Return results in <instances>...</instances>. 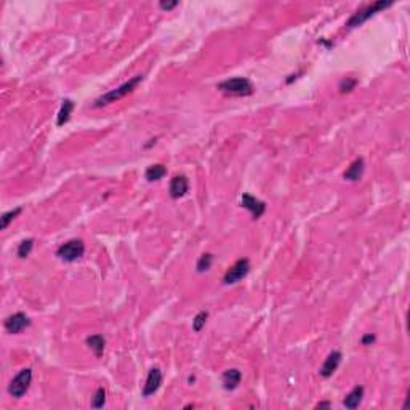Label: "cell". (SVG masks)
<instances>
[{"mask_svg": "<svg viewBox=\"0 0 410 410\" xmlns=\"http://www.w3.org/2000/svg\"><path fill=\"white\" fill-rule=\"evenodd\" d=\"M176 5H178V2H176V0H172V2H160V4H159V7H160L162 10H172V8H175Z\"/></svg>", "mask_w": 410, "mask_h": 410, "instance_id": "24", "label": "cell"}, {"mask_svg": "<svg viewBox=\"0 0 410 410\" xmlns=\"http://www.w3.org/2000/svg\"><path fill=\"white\" fill-rule=\"evenodd\" d=\"M242 207L247 208L249 212L253 215L255 220L260 218L266 212V204L263 201H260V199L250 196V194H243L242 196Z\"/></svg>", "mask_w": 410, "mask_h": 410, "instance_id": "8", "label": "cell"}, {"mask_svg": "<svg viewBox=\"0 0 410 410\" xmlns=\"http://www.w3.org/2000/svg\"><path fill=\"white\" fill-rule=\"evenodd\" d=\"M240 380H242V373L237 369H229L223 373V385L228 391L236 390L240 383Z\"/></svg>", "mask_w": 410, "mask_h": 410, "instance_id": "13", "label": "cell"}, {"mask_svg": "<svg viewBox=\"0 0 410 410\" xmlns=\"http://www.w3.org/2000/svg\"><path fill=\"white\" fill-rule=\"evenodd\" d=\"M32 247H34V239H26L19 243V247H18V257L19 258H26L29 257V253L32 250Z\"/></svg>", "mask_w": 410, "mask_h": 410, "instance_id": "20", "label": "cell"}, {"mask_svg": "<svg viewBox=\"0 0 410 410\" xmlns=\"http://www.w3.org/2000/svg\"><path fill=\"white\" fill-rule=\"evenodd\" d=\"M19 213H21V207H18V208H15V210H10V212L4 213L2 218H0V229H2V231L7 229L8 225L12 223V221H13Z\"/></svg>", "mask_w": 410, "mask_h": 410, "instance_id": "18", "label": "cell"}, {"mask_svg": "<svg viewBox=\"0 0 410 410\" xmlns=\"http://www.w3.org/2000/svg\"><path fill=\"white\" fill-rule=\"evenodd\" d=\"M187 189H189V181H187L186 176H183V175L173 176L172 181H170V187H169V193H170L172 199L183 197L187 193Z\"/></svg>", "mask_w": 410, "mask_h": 410, "instance_id": "11", "label": "cell"}, {"mask_svg": "<svg viewBox=\"0 0 410 410\" xmlns=\"http://www.w3.org/2000/svg\"><path fill=\"white\" fill-rule=\"evenodd\" d=\"M87 345H88V348H90V349L95 352V356L101 358V356H103V352H104L106 340H104V337H101V335H92V337H88V338H87Z\"/></svg>", "mask_w": 410, "mask_h": 410, "instance_id": "15", "label": "cell"}, {"mask_svg": "<svg viewBox=\"0 0 410 410\" xmlns=\"http://www.w3.org/2000/svg\"><path fill=\"white\" fill-rule=\"evenodd\" d=\"M362 397H364V388L362 386H356L349 394H346L343 404H345L346 408H356V407H359Z\"/></svg>", "mask_w": 410, "mask_h": 410, "instance_id": "14", "label": "cell"}, {"mask_svg": "<svg viewBox=\"0 0 410 410\" xmlns=\"http://www.w3.org/2000/svg\"><path fill=\"white\" fill-rule=\"evenodd\" d=\"M218 90L229 96H250L253 93V84L245 77H232L218 84Z\"/></svg>", "mask_w": 410, "mask_h": 410, "instance_id": "2", "label": "cell"}, {"mask_svg": "<svg viewBox=\"0 0 410 410\" xmlns=\"http://www.w3.org/2000/svg\"><path fill=\"white\" fill-rule=\"evenodd\" d=\"M167 175V169L163 167L162 163H156V165H151V167H148L145 176H146V180L148 181H159L162 180L163 176Z\"/></svg>", "mask_w": 410, "mask_h": 410, "instance_id": "17", "label": "cell"}, {"mask_svg": "<svg viewBox=\"0 0 410 410\" xmlns=\"http://www.w3.org/2000/svg\"><path fill=\"white\" fill-rule=\"evenodd\" d=\"M249 271H250V261L247 258H240L226 271L225 278H223V282L228 284V285L229 284H236L240 279L245 278V276L249 274Z\"/></svg>", "mask_w": 410, "mask_h": 410, "instance_id": "6", "label": "cell"}, {"mask_svg": "<svg viewBox=\"0 0 410 410\" xmlns=\"http://www.w3.org/2000/svg\"><path fill=\"white\" fill-rule=\"evenodd\" d=\"M106 402V390L104 388H98L95 396H93V401H92V407L95 408H101Z\"/></svg>", "mask_w": 410, "mask_h": 410, "instance_id": "21", "label": "cell"}, {"mask_svg": "<svg viewBox=\"0 0 410 410\" xmlns=\"http://www.w3.org/2000/svg\"><path fill=\"white\" fill-rule=\"evenodd\" d=\"M207 319H208V313H207V311H201V313H199V314L194 317V320H193V329H194V332H201V330L204 329L205 322H207Z\"/></svg>", "mask_w": 410, "mask_h": 410, "instance_id": "22", "label": "cell"}, {"mask_svg": "<svg viewBox=\"0 0 410 410\" xmlns=\"http://www.w3.org/2000/svg\"><path fill=\"white\" fill-rule=\"evenodd\" d=\"M72 111H74V103L71 101V99H64L63 104H61L60 113H58V119H57V124H58V127L64 125L66 122H68V120L71 119Z\"/></svg>", "mask_w": 410, "mask_h": 410, "instance_id": "16", "label": "cell"}, {"mask_svg": "<svg viewBox=\"0 0 410 410\" xmlns=\"http://www.w3.org/2000/svg\"><path fill=\"white\" fill-rule=\"evenodd\" d=\"M358 85V80L356 79H351V77H346V79H343L341 84H340V92L341 93H348L351 90H354V87Z\"/></svg>", "mask_w": 410, "mask_h": 410, "instance_id": "23", "label": "cell"}, {"mask_svg": "<svg viewBox=\"0 0 410 410\" xmlns=\"http://www.w3.org/2000/svg\"><path fill=\"white\" fill-rule=\"evenodd\" d=\"M160 385H162V372L159 369H151L148 373L146 383L143 386V396L145 397L152 396L160 388Z\"/></svg>", "mask_w": 410, "mask_h": 410, "instance_id": "9", "label": "cell"}, {"mask_svg": "<svg viewBox=\"0 0 410 410\" xmlns=\"http://www.w3.org/2000/svg\"><path fill=\"white\" fill-rule=\"evenodd\" d=\"M5 330L8 332V334H19V332H23L26 327L31 325V320L29 317L24 314V313H15L13 316H10L5 319Z\"/></svg>", "mask_w": 410, "mask_h": 410, "instance_id": "7", "label": "cell"}, {"mask_svg": "<svg viewBox=\"0 0 410 410\" xmlns=\"http://www.w3.org/2000/svg\"><path fill=\"white\" fill-rule=\"evenodd\" d=\"M143 80V75H135L133 79H130L128 82L122 84L120 87L114 88V90H111L104 95H101L99 98L95 99V107H101V106H106V104H111V103H116L119 99L125 98L127 95H130L135 88L140 85V82Z\"/></svg>", "mask_w": 410, "mask_h": 410, "instance_id": "1", "label": "cell"}, {"mask_svg": "<svg viewBox=\"0 0 410 410\" xmlns=\"http://www.w3.org/2000/svg\"><path fill=\"white\" fill-rule=\"evenodd\" d=\"M320 407H330V402H320V404H317V408H320Z\"/></svg>", "mask_w": 410, "mask_h": 410, "instance_id": "26", "label": "cell"}, {"mask_svg": "<svg viewBox=\"0 0 410 410\" xmlns=\"http://www.w3.org/2000/svg\"><path fill=\"white\" fill-rule=\"evenodd\" d=\"M390 5H393L391 0H390V2H385V0H378V2H373V4H370V5H367V7H364V8L358 10V12L354 13V15L348 19L346 28H348V29H352V28H358V26L364 24L369 18H372L373 15H376L378 12H381V10H385L386 7H390Z\"/></svg>", "mask_w": 410, "mask_h": 410, "instance_id": "3", "label": "cell"}, {"mask_svg": "<svg viewBox=\"0 0 410 410\" xmlns=\"http://www.w3.org/2000/svg\"><path fill=\"white\" fill-rule=\"evenodd\" d=\"M212 261H213V255H210V253H205L202 255L201 258H199L197 261V271L199 272H204V271H208L210 269V266H212Z\"/></svg>", "mask_w": 410, "mask_h": 410, "instance_id": "19", "label": "cell"}, {"mask_svg": "<svg viewBox=\"0 0 410 410\" xmlns=\"http://www.w3.org/2000/svg\"><path fill=\"white\" fill-rule=\"evenodd\" d=\"M375 341V335H372V334H367V335H364L362 337V340H361V343L364 346H367V345H370V343H373Z\"/></svg>", "mask_w": 410, "mask_h": 410, "instance_id": "25", "label": "cell"}, {"mask_svg": "<svg viewBox=\"0 0 410 410\" xmlns=\"http://www.w3.org/2000/svg\"><path fill=\"white\" fill-rule=\"evenodd\" d=\"M364 169H365L364 159L359 157L354 162H351V165L346 169V172L343 173V176H345V180H348V181H359L364 175Z\"/></svg>", "mask_w": 410, "mask_h": 410, "instance_id": "12", "label": "cell"}, {"mask_svg": "<svg viewBox=\"0 0 410 410\" xmlns=\"http://www.w3.org/2000/svg\"><path fill=\"white\" fill-rule=\"evenodd\" d=\"M31 381H32V370L31 369H23L12 380V383H10V386H8L10 396H13L15 399L23 397L29 390Z\"/></svg>", "mask_w": 410, "mask_h": 410, "instance_id": "5", "label": "cell"}, {"mask_svg": "<svg viewBox=\"0 0 410 410\" xmlns=\"http://www.w3.org/2000/svg\"><path fill=\"white\" fill-rule=\"evenodd\" d=\"M85 253V245L84 242L79 240V239H72V240H68L61 243L57 250V257H60L61 260L68 261V263H72L75 260H79L84 257Z\"/></svg>", "mask_w": 410, "mask_h": 410, "instance_id": "4", "label": "cell"}, {"mask_svg": "<svg viewBox=\"0 0 410 410\" xmlns=\"http://www.w3.org/2000/svg\"><path fill=\"white\" fill-rule=\"evenodd\" d=\"M343 359V354L340 351H334V352H330L327 359L324 361L322 364V367H320L319 370V375L320 376H324V378H329V376L334 375V372L338 369V365Z\"/></svg>", "mask_w": 410, "mask_h": 410, "instance_id": "10", "label": "cell"}]
</instances>
